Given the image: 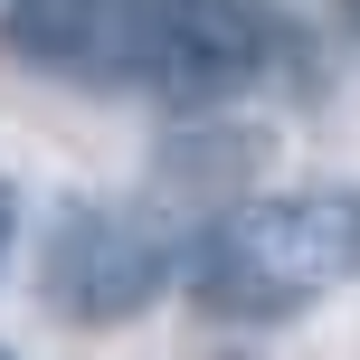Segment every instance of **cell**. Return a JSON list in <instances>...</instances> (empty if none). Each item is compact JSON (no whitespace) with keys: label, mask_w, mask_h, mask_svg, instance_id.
Returning a JSON list of instances; mask_svg holds the SVG:
<instances>
[{"label":"cell","mask_w":360,"mask_h":360,"mask_svg":"<svg viewBox=\"0 0 360 360\" xmlns=\"http://www.w3.org/2000/svg\"><path fill=\"white\" fill-rule=\"evenodd\" d=\"M10 228H19V199H10V180H0V256H10Z\"/></svg>","instance_id":"277c9868"},{"label":"cell","mask_w":360,"mask_h":360,"mask_svg":"<svg viewBox=\"0 0 360 360\" xmlns=\"http://www.w3.org/2000/svg\"><path fill=\"white\" fill-rule=\"evenodd\" d=\"M351 275H360V199L294 190V199H247L218 218L190 266V294L218 323H285Z\"/></svg>","instance_id":"6da1fadb"},{"label":"cell","mask_w":360,"mask_h":360,"mask_svg":"<svg viewBox=\"0 0 360 360\" xmlns=\"http://www.w3.org/2000/svg\"><path fill=\"white\" fill-rule=\"evenodd\" d=\"M285 48V10L275 0H171L162 19V57H152V86L171 105H228Z\"/></svg>","instance_id":"3957f363"},{"label":"cell","mask_w":360,"mask_h":360,"mask_svg":"<svg viewBox=\"0 0 360 360\" xmlns=\"http://www.w3.org/2000/svg\"><path fill=\"white\" fill-rule=\"evenodd\" d=\"M0 360H10V351H0Z\"/></svg>","instance_id":"5b68a950"},{"label":"cell","mask_w":360,"mask_h":360,"mask_svg":"<svg viewBox=\"0 0 360 360\" xmlns=\"http://www.w3.org/2000/svg\"><path fill=\"white\" fill-rule=\"evenodd\" d=\"M162 275H171V247L133 209H67L48 237V304L67 323H133L162 294Z\"/></svg>","instance_id":"7a4b0ae2"}]
</instances>
